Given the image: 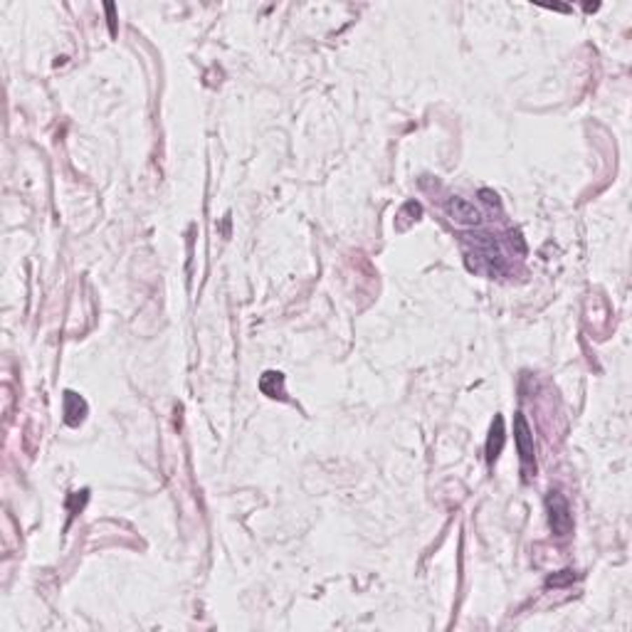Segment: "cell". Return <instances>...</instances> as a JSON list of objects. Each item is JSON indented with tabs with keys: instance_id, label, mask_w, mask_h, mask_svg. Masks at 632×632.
Wrapping results in <instances>:
<instances>
[{
	"instance_id": "cell-6",
	"label": "cell",
	"mask_w": 632,
	"mask_h": 632,
	"mask_svg": "<svg viewBox=\"0 0 632 632\" xmlns=\"http://www.w3.org/2000/svg\"><path fill=\"white\" fill-rule=\"evenodd\" d=\"M282 383H284L282 373H274V371H269V373H265V376H262L260 388H262V393H265V395H269V398H284V388H282Z\"/></svg>"
},
{
	"instance_id": "cell-1",
	"label": "cell",
	"mask_w": 632,
	"mask_h": 632,
	"mask_svg": "<svg viewBox=\"0 0 632 632\" xmlns=\"http://www.w3.org/2000/svg\"><path fill=\"white\" fill-rule=\"evenodd\" d=\"M514 440H517L524 477L531 479V475L536 472V447H533V433L521 413H517V420H514Z\"/></svg>"
},
{
	"instance_id": "cell-2",
	"label": "cell",
	"mask_w": 632,
	"mask_h": 632,
	"mask_svg": "<svg viewBox=\"0 0 632 632\" xmlns=\"http://www.w3.org/2000/svg\"><path fill=\"white\" fill-rule=\"evenodd\" d=\"M546 507H549V524L551 531L556 536H568L573 531V517H570V507L566 502V496L561 491H551L549 499H546Z\"/></svg>"
},
{
	"instance_id": "cell-5",
	"label": "cell",
	"mask_w": 632,
	"mask_h": 632,
	"mask_svg": "<svg viewBox=\"0 0 632 632\" xmlns=\"http://www.w3.org/2000/svg\"><path fill=\"white\" fill-rule=\"evenodd\" d=\"M64 415H67L69 425H79L87 415V402L77 395V393L67 391L64 393Z\"/></svg>"
},
{
	"instance_id": "cell-7",
	"label": "cell",
	"mask_w": 632,
	"mask_h": 632,
	"mask_svg": "<svg viewBox=\"0 0 632 632\" xmlns=\"http://www.w3.org/2000/svg\"><path fill=\"white\" fill-rule=\"evenodd\" d=\"M482 198H484L486 203H491V205H499V200H496V195L491 193V190H482Z\"/></svg>"
},
{
	"instance_id": "cell-3",
	"label": "cell",
	"mask_w": 632,
	"mask_h": 632,
	"mask_svg": "<svg viewBox=\"0 0 632 632\" xmlns=\"http://www.w3.org/2000/svg\"><path fill=\"white\" fill-rule=\"evenodd\" d=\"M444 213L449 215L452 223L462 225V227H477V225H482V220H484L482 210L477 208L475 203H470L467 198H460V195L447 198V203H444Z\"/></svg>"
},
{
	"instance_id": "cell-4",
	"label": "cell",
	"mask_w": 632,
	"mask_h": 632,
	"mask_svg": "<svg viewBox=\"0 0 632 632\" xmlns=\"http://www.w3.org/2000/svg\"><path fill=\"white\" fill-rule=\"evenodd\" d=\"M504 437H507V435H504V420H502V415H496L494 423H491V430H489V440H486V460H489V465H494L499 452H502Z\"/></svg>"
}]
</instances>
